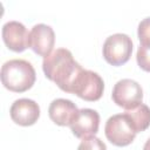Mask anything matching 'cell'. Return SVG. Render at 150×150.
Masks as SVG:
<instances>
[{
	"label": "cell",
	"mask_w": 150,
	"mask_h": 150,
	"mask_svg": "<svg viewBox=\"0 0 150 150\" xmlns=\"http://www.w3.org/2000/svg\"><path fill=\"white\" fill-rule=\"evenodd\" d=\"M1 82L6 89L13 93L29 90L36 80V73L30 62L22 59H13L1 67Z\"/></svg>",
	"instance_id": "obj_2"
},
{
	"label": "cell",
	"mask_w": 150,
	"mask_h": 150,
	"mask_svg": "<svg viewBox=\"0 0 150 150\" xmlns=\"http://www.w3.org/2000/svg\"><path fill=\"white\" fill-rule=\"evenodd\" d=\"M132 41L127 34L116 33L105 39L102 54L109 64L120 67L129 61L132 53Z\"/></svg>",
	"instance_id": "obj_3"
},
{
	"label": "cell",
	"mask_w": 150,
	"mask_h": 150,
	"mask_svg": "<svg viewBox=\"0 0 150 150\" xmlns=\"http://www.w3.org/2000/svg\"><path fill=\"white\" fill-rule=\"evenodd\" d=\"M124 114L128 116L136 134L142 132L150 127V108L146 104L141 103L134 109L125 110Z\"/></svg>",
	"instance_id": "obj_12"
},
{
	"label": "cell",
	"mask_w": 150,
	"mask_h": 150,
	"mask_svg": "<svg viewBox=\"0 0 150 150\" xmlns=\"http://www.w3.org/2000/svg\"><path fill=\"white\" fill-rule=\"evenodd\" d=\"M79 114V109L74 102L67 98H56L52 101L48 108L49 118L60 127L70 125Z\"/></svg>",
	"instance_id": "obj_11"
},
{
	"label": "cell",
	"mask_w": 150,
	"mask_h": 150,
	"mask_svg": "<svg viewBox=\"0 0 150 150\" xmlns=\"http://www.w3.org/2000/svg\"><path fill=\"white\" fill-rule=\"evenodd\" d=\"M55 45V33L54 29L45 23L35 25L29 32L28 48H30L39 56H48Z\"/></svg>",
	"instance_id": "obj_7"
},
{
	"label": "cell",
	"mask_w": 150,
	"mask_h": 150,
	"mask_svg": "<svg viewBox=\"0 0 150 150\" xmlns=\"http://www.w3.org/2000/svg\"><path fill=\"white\" fill-rule=\"evenodd\" d=\"M103 90V79L93 70L83 69L71 89V94L79 96L84 101L95 102L102 97Z\"/></svg>",
	"instance_id": "obj_5"
},
{
	"label": "cell",
	"mask_w": 150,
	"mask_h": 150,
	"mask_svg": "<svg viewBox=\"0 0 150 150\" xmlns=\"http://www.w3.org/2000/svg\"><path fill=\"white\" fill-rule=\"evenodd\" d=\"M137 36H138L141 46L150 47V16L143 19L138 23Z\"/></svg>",
	"instance_id": "obj_13"
},
{
	"label": "cell",
	"mask_w": 150,
	"mask_h": 150,
	"mask_svg": "<svg viewBox=\"0 0 150 150\" xmlns=\"http://www.w3.org/2000/svg\"><path fill=\"white\" fill-rule=\"evenodd\" d=\"M9 115L15 124L30 127L35 124L40 117V107L34 100L19 98L12 103Z\"/></svg>",
	"instance_id": "obj_8"
},
{
	"label": "cell",
	"mask_w": 150,
	"mask_h": 150,
	"mask_svg": "<svg viewBox=\"0 0 150 150\" xmlns=\"http://www.w3.org/2000/svg\"><path fill=\"white\" fill-rule=\"evenodd\" d=\"M104 134L107 139L115 146H127L131 144L136 137V131L124 112L112 115L108 118Z\"/></svg>",
	"instance_id": "obj_4"
},
{
	"label": "cell",
	"mask_w": 150,
	"mask_h": 150,
	"mask_svg": "<svg viewBox=\"0 0 150 150\" xmlns=\"http://www.w3.org/2000/svg\"><path fill=\"white\" fill-rule=\"evenodd\" d=\"M111 98L116 105L125 110H130L142 103L143 89L135 80L123 79L117 81L114 86Z\"/></svg>",
	"instance_id": "obj_6"
},
{
	"label": "cell",
	"mask_w": 150,
	"mask_h": 150,
	"mask_svg": "<svg viewBox=\"0 0 150 150\" xmlns=\"http://www.w3.org/2000/svg\"><path fill=\"white\" fill-rule=\"evenodd\" d=\"M73 135L77 138H87L95 136L100 127V114L90 108H83L79 110V114L74 122L69 125Z\"/></svg>",
	"instance_id": "obj_9"
},
{
	"label": "cell",
	"mask_w": 150,
	"mask_h": 150,
	"mask_svg": "<svg viewBox=\"0 0 150 150\" xmlns=\"http://www.w3.org/2000/svg\"><path fill=\"white\" fill-rule=\"evenodd\" d=\"M143 150H150V138L145 142V144H144V146H143Z\"/></svg>",
	"instance_id": "obj_16"
},
{
	"label": "cell",
	"mask_w": 150,
	"mask_h": 150,
	"mask_svg": "<svg viewBox=\"0 0 150 150\" xmlns=\"http://www.w3.org/2000/svg\"><path fill=\"white\" fill-rule=\"evenodd\" d=\"M42 70L45 76L62 91L71 94V89L83 68L75 61L69 49L57 48L43 59Z\"/></svg>",
	"instance_id": "obj_1"
},
{
	"label": "cell",
	"mask_w": 150,
	"mask_h": 150,
	"mask_svg": "<svg viewBox=\"0 0 150 150\" xmlns=\"http://www.w3.org/2000/svg\"><path fill=\"white\" fill-rule=\"evenodd\" d=\"M77 150H107V145L100 138L90 136L81 141L77 146Z\"/></svg>",
	"instance_id": "obj_15"
},
{
	"label": "cell",
	"mask_w": 150,
	"mask_h": 150,
	"mask_svg": "<svg viewBox=\"0 0 150 150\" xmlns=\"http://www.w3.org/2000/svg\"><path fill=\"white\" fill-rule=\"evenodd\" d=\"M29 33L23 23L19 21H8L2 26V40L8 49L21 53L28 48Z\"/></svg>",
	"instance_id": "obj_10"
},
{
	"label": "cell",
	"mask_w": 150,
	"mask_h": 150,
	"mask_svg": "<svg viewBox=\"0 0 150 150\" xmlns=\"http://www.w3.org/2000/svg\"><path fill=\"white\" fill-rule=\"evenodd\" d=\"M136 61L142 70L150 73V47L139 45L136 54Z\"/></svg>",
	"instance_id": "obj_14"
}]
</instances>
